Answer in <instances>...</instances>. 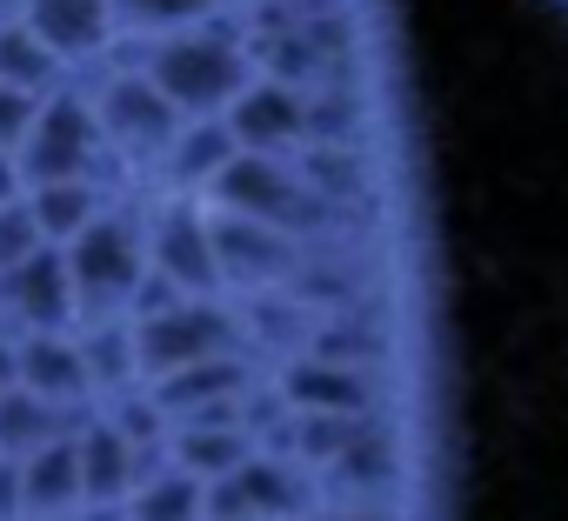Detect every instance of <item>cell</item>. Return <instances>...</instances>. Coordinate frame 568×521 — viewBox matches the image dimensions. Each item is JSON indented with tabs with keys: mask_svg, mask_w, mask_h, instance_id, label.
<instances>
[{
	"mask_svg": "<svg viewBox=\"0 0 568 521\" xmlns=\"http://www.w3.org/2000/svg\"><path fill=\"white\" fill-rule=\"evenodd\" d=\"M548 8H561V14H568V0H548Z\"/></svg>",
	"mask_w": 568,
	"mask_h": 521,
	"instance_id": "1",
	"label": "cell"
}]
</instances>
